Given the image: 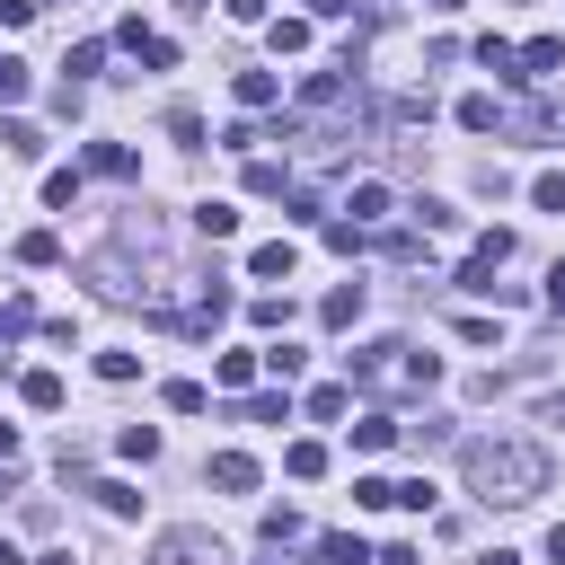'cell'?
<instances>
[{
    "instance_id": "9a60e30c",
    "label": "cell",
    "mask_w": 565,
    "mask_h": 565,
    "mask_svg": "<svg viewBox=\"0 0 565 565\" xmlns=\"http://www.w3.org/2000/svg\"><path fill=\"white\" fill-rule=\"evenodd\" d=\"M194 230H203V238H230V230H238V212H230L221 194H203V203H194Z\"/></svg>"
},
{
    "instance_id": "ffe728a7",
    "label": "cell",
    "mask_w": 565,
    "mask_h": 565,
    "mask_svg": "<svg viewBox=\"0 0 565 565\" xmlns=\"http://www.w3.org/2000/svg\"><path fill=\"white\" fill-rule=\"evenodd\" d=\"M18 265H62V238H53V230H26V238H18Z\"/></svg>"
},
{
    "instance_id": "5bb4252c",
    "label": "cell",
    "mask_w": 565,
    "mask_h": 565,
    "mask_svg": "<svg viewBox=\"0 0 565 565\" xmlns=\"http://www.w3.org/2000/svg\"><path fill=\"white\" fill-rule=\"evenodd\" d=\"M274 97H282V79H274V71H238V106H247V115H256V106H274Z\"/></svg>"
},
{
    "instance_id": "484cf974",
    "label": "cell",
    "mask_w": 565,
    "mask_h": 565,
    "mask_svg": "<svg viewBox=\"0 0 565 565\" xmlns=\"http://www.w3.org/2000/svg\"><path fill=\"white\" fill-rule=\"evenodd\" d=\"M62 71H71V79H97V71H106V44H97V35H88V44H71V62H62Z\"/></svg>"
},
{
    "instance_id": "ac0fdd59",
    "label": "cell",
    "mask_w": 565,
    "mask_h": 565,
    "mask_svg": "<svg viewBox=\"0 0 565 565\" xmlns=\"http://www.w3.org/2000/svg\"><path fill=\"white\" fill-rule=\"evenodd\" d=\"M282 468H291L300 486H309V477H327V441H291V450H282Z\"/></svg>"
},
{
    "instance_id": "b9f144b4",
    "label": "cell",
    "mask_w": 565,
    "mask_h": 565,
    "mask_svg": "<svg viewBox=\"0 0 565 565\" xmlns=\"http://www.w3.org/2000/svg\"><path fill=\"white\" fill-rule=\"evenodd\" d=\"M0 468H18V433L9 424H0Z\"/></svg>"
},
{
    "instance_id": "7c38bea8",
    "label": "cell",
    "mask_w": 565,
    "mask_h": 565,
    "mask_svg": "<svg viewBox=\"0 0 565 565\" xmlns=\"http://www.w3.org/2000/svg\"><path fill=\"white\" fill-rule=\"evenodd\" d=\"M18 397H26L35 415H53V406H62V371H26V380H18Z\"/></svg>"
},
{
    "instance_id": "bcb514c9",
    "label": "cell",
    "mask_w": 565,
    "mask_h": 565,
    "mask_svg": "<svg viewBox=\"0 0 565 565\" xmlns=\"http://www.w3.org/2000/svg\"><path fill=\"white\" fill-rule=\"evenodd\" d=\"M177 9H212V0H177Z\"/></svg>"
},
{
    "instance_id": "f546056e",
    "label": "cell",
    "mask_w": 565,
    "mask_h": 565,
    "mask_svg": "<svg viewBox=\"0 0 565 565\" xmlns=\"http://www.w3.org/2000/svg\"><path fill=\"white\" fill-rule=\"evenodd\" d=\"M300 362H309V353H300V344H282V335L265 344V371H274V380H300Z\"/></svg>"
},
{
    "instance_id": "7402d4cb",
    "label": "cell",
    "mask_w": 565,
    "mask_h": 565,
    "mask_svg": "<svg viewBox=\"0 0 565 565\" xmlns=\"http://www.w3.org/2000/svg\"><path fill=\"white\" fill-rule=\"evenodd\" d=\"M247 274H265V282H274V274H291V238H265V247L247 256Z\"/></svg>"
},
{
    "instance_id": "cb8c5ba5",
    "label": "cell",
    "mask_w": 565,
    "mask_h": 565,
    "mask_svg": "<svg viewBox=\"0 0 565 565\" xmlns=\"http://www.w3.org/2000/svg\"><path fill=\"white\" fill-rule=\"evenodd\" d=\"M115 450H124V459H141V468H150V459H159V433H150V424H124V433H115Z\"/></svg>"
},
{
    "instance_id": "9c48e42d",
    "label": "cell",
    "mask_w": 565,
    "mask_h": 565,
    "mask_svg": "<svg viewBox=\"0 0 565 565\" xmlns=\"http://www.w3.org/2000/svg\"><path fill=\"white\" fill-rule=\"evenodd\" d=\"M0 141H9V159H44V132L26 115H0Z\"/></svg>"
},
{
    "instance_id": "5b68a950",
    "label": "cell",
    "mask_w": 565,
    "mask_h": 565,
    "mask_svg": "<svg viewBox=\"0 0 565 565\" xmlns=\"http://www.w3.org/2000/svg\"><path fill=\"white\" fill-rule=\"evenodd\" d=\"M203 477H212L221 494H256V459H247V450H212V468H203Z\"/></svg>"
},
{
    "instance_id": "8992f818",
    "label": "cell",
    "mask_w": 565,
    "mask_h": 565,
    "mask_svg": "<svg viewBox=\"0 0 565 565\" xmlns=\"http://www.w3.org/2000/svg\"><path fill=\"white\" fill-rule=\"evenodd\" d=\"M503 124H512V115H503L486 88H468V97H459V132H503Z\"/></svg>"
},
{
    "instance_id": "8fae6325",
    "label": "cell",
    "mask_w": 565,
    "mask_h": 565,
    "mask_svg": "<svg viewBox=\"0 0 565 565\" xmlns=\"http://www.w3.org/2000/svg\"><path fill=\"white\" fill-rule=\"evenodd\" d=\"M318 318H327V327H353V318H362V282H335V291L318 300Z\"/></svg>"
},
{
    "instance_id": "44dd1931",
    "label": "cell",
    "mask_w": 565,
    "mask_h": 565,
    "mask_svg": "<svg viewBox=\"0 0 565 565\" xmlns=\"http://www.w3.org/2000/svg\"><path fill=\"white\" fill-rule=\"evenodd\" d=\"M380 256H388V265H424V238H415V230H380Z\"/></svg>"
},
{
    "instance_id": "60d3db41",
    "label": "cell",
    "mask_w": 565,
    "mask_h": 565,
    "mask_svg": "<svg viewBox=\"0 0 565 565\" xmlns=\"http://www.w3.org/2000/svg\"><path fill=\"white\" fill-rule=\"evenodd\" d=\"M539 424H565V388H556V397H539Z\"/></svg>"
},
{
    "instance_id": "f6af8a7d",
    "label": "cell",
    "mask_w": 565,
    "mask_h": 565,
    "mask_svg": "<svg viewBox=\"0 0 565 565\" xmlns=\"http://www.w3.org/2000/svg\"><path fill=\"white\" fill-rule=\"evenodd\" d=\"M0 565H26V556H18V547H9V539H0Z\"/></svg>"
},
{
    "instance_id": "8d00e7d4",
    "label": "cell",
    "mask_w": 565,
    "mask_h": 565,
    "mask_svg": "<svg viewBox=\"0 0 565 565\" xmlns=\"http://www.w3.org/2000/svg\"><path fill=\"white\" fill-rule=\"evenodd\" d=\"M530 203H539V212H565V177H556V168H547V177H539V185H530Z\"/></svg>"
},
{
    "instance_id": "e0dca14e",
    "label": "cell",
    "mask_w": 565,
    "mask_h": 565,
    "mask_svg": "<svg viewBox=\"0 0 565 565\" xmlns=\"http://www.w3.org/2000/svg\"><path fill=\"white\" fill-rule=\"evenodd\" d=\"M344 406H353V380H327V388H309V415H318V424H335Z\"/></svg>"
},
{
    "instance_id": "603a6c76",
    "label": "cell",
    "mask_w": 565,
    "mask_h": 565,
    "mask_svg": "<svg viewBox=\"0 0 565 565\" xmlns=\"http://www.w3.org/2000/svg\"><path fill=\"white\" fill-rule=\"evenodd\" d=\"M238 415H247V424H291V397H282V388H265V397H247Z\"/></svg>"
},
{
    "instance_id": "74e56055",
    "label": "cell",
    "mask_w": 565,
    "mask_h": 565,
    "mask_svg": "<svg viewBox=\"0 0 565 565\" xmlns=\"http://www.w3.org/2000/svg\"><path fill=\"white\" fill-rule=\"evenodd\" d=\"M26 97V62H0V106H18Z\"/></svg>"
},
{
    "instance_id": "7bdbcfd3",
    "label": "cell",
    "mask_w": 565,
    "mask_h": 565,
    "mask_svg": "<svg viewBox=\"0 0 565 565\" xmlns=\"http://www.w3.org/2000/svg\"><path fill=\"white\" fill-rule=\"evenodd\" d=\"M547 556H556V565H565V521H556V530H547Z\"/></svg>"
},
{
    "instance_id": "6da1fadb",
    "label": "cell",
    "mask_w": 565,
    "mask_h": 565,
    "mask_svg": "<svg viewBox=\"0 0 565 565\" xmlns=\"http://www.w3.org/2000/svg\"><path fill=\"white\" fill-rule=\"evenodd\" d=\"M459 477H468L477 503L521 512V503L547 494V450H539L530 433H468V441H459Z\"/></svg>"
},
{
    "instance_id": "ab89813d",
    "label": "cell",
    "mask_w": 565,
    "mask_h": 565,
    "mask_svg": "<svg viewBox=\"0 0 565 565\" xmlns=\"http://www.w3.org/2000/svg\"><path fill=\"white\" fill-rule=\"evenodd\" d=\"M547 309H556V318H565V265H556V274H547Z\"/></svg>"
},
{
    "instance_id": "d6a6232c",
    "label": "cell",
    "mask_w": 565,
    "mask_h": 565,
    "mask_svg": "<svg viewBox=\"0 0 565 565\" xmlns=\"http://www.w3.org/2000/svg\"><path fill=\"white\" fill-rule=\"evenodd\" d=\"M168 132H177V150H194V141H203V115H194V106H168Z\"/></svg>"
},
{
    "instance_id": "7dc6e473",
    "label": "cell",
    "mask_w": 565,
    "mask_h": 565,
    "mask_svg": "<svg viewBox=\"0 0 565 565\" xmlns=\"http://www.w3.org/2000/svg\"><path fill=\"white\" fill-rule=\"evenodd\" d=\"M424 9H459V0H424Z\"/></svg>"
},
{
    "instance_id": "4dcf8cb0",
    "label": "cell",
    "mask_w": 565,
    "mask_h": 565,
    "mask_svg": "<svg viewBox=\"0 0 565 565\" xmlns=\"http://www.w3.org/2000/svg\"><path fill=\"white\" fill-rule=\"evenodd\" d=\"M265 371V353H221V388H247Z\"/></svg>"
},
{
    "instance_id": "7a4b0ae2",
    "label": "cell",
    "mask_w": 565,
    "mask_h": 565,
    "mask_svg": "<svg viewBox=\"0 0 565 565\" xmlns=\"http://www.w3.org/2000/svg\"><path fill=\"white\" fill-rule=\"evenodd\" d=\"M344 371H353V388H433L441 380V353H415L406 335H380V344L344 353Z\"/></svg>"
},
{
    "instance_id": "d4e9b609",
    "label": "cell",
    "mask_w": 565,
    "mask_h": 565,
    "mask_svg": "<svg viewBox=\"0 0 565 565\" xmlns=\"http://www.w3.org/2000/svg\"><path fill=\"white\" fill-rule=\"evenodd\" d=\"M88 494H97V503H106V512H115V521H124V512H141V494H132V486H124V477H97V486H88Z\"/></svg>"
},
{
    "instance_id": "e575fe53",
    "label": "cell",
    "mask_w": 565,
    "mask_h": 565,
    "mask_svg": "<svg viewBox=\"0 0 565 565\" xmlns=\"http://www.w3.org/2000/svg\"><path fill=\"white\" fill-rule=\"evenodd\" d=\"M132 371H141V353H124V344H115V353H97V380H132Z\"/></svg>"
},
{
    "instance_id": "2e32d148",
    "label": "cell",
    "mask_w": 565,
    "mask_h": 565,
    "mask_svg": "<svg viewBox=\"0 0 565 565\" xmlns=\"http://www.w3.org/2000/svg\"><path fill=\"white\" fill-rule=\"evenodd\" d=\"M159 397H168V415H203V406H212V388H203V380H168Z\"/></svg>"
},
{
    "instance_id": "30bf717a",
    "label": "cell",
    "mask_w": 565,
    "mask_h": 565,
    "mask_svg": "<svg viewBox=\"0 0 565 565\" xmlns=\"http://www.w3.org/2000/svg\"><path fill=\"white\" fill-rule=\"evenodd\" d=\"M247 327L282 335V327H291V300H282V291H256V300H247Z\"/></svg>"
},
{
    "instance_id": "ba28073f",
    "label": "cell",
    "mask_w": 565,
    "mask_h": 565,
    "mask_svg": "<svg viewBox=\"0 0 565 565\" xmlns=\"http://www.w3.org/2000/svg\"><path fill=\"white\" fill-rule=\"evenodd\" d=\"M388 441H406V424H397V415H380V406H371V415H362V424H353V450H388Z\"/></svg>"
},
{
    "instance_id": "83f0119b",
    "label": "cell",
    "mask_w": 565,
    "mask_h": 565,
    "mask_svg": "<svg viewBox=\"0 0 565 565\" xmlns=\"http://www.w3.org/2000/svg\"><path fill=\"white\" fill-rule=\"evenodd\" d=\"M291 177H282V159H247V194H282Z\"/></svg>"
},
{
    "instance_id": "ee69618b",
    "label": "cell",
    "mask_w": 565,
    "mask_h": 565,
    "mask_svg": "<svg viewBox=\"0 0 565 565\" xmlns=\"http://www.w3.org/2000/svg\"><path fill=\"white\" fill-rule=\"evenodd\" d=\"M35 565H79V556H71V547H53V556H35Z\"/></svg>"
},
{
    "instance_id": "3957f363",
    "label": "cell",
    "mask_w": 565,
    "mask_h": 565,
    "mask_svg": "<svg viewBox=\"0 0 565 565\" xmlns=\"http://www.w3.org/2000/svg\"><path fill=\"white\" fill-rule=\"evenodd\" d=\"M150 565H230V556H221V539H203V530H159Z\"/></svg>"
},
{
    "instance_id": "836d02e7",
    "label": "cell",
    "mask_w": 565,
    "mask_h": 565,
    "mask_svg": "<svg viewBox=\"0 0 565 565\" xmlns=\"http://www.w3.org/2000/svg\"><path fill=\"white\" fill-rule=\"evenodd\" d=\"M274 53H309V18H282L274 26Z\"/></svg>"
},
{
    "instance_id": "277c9868",
    "label": "cell",
    "mask_w": 565,
    "mask_h": 565,
    "mask_svg": "<svg viewBox=\"0 0 565 565\" xmlns=\"http://www.w3.org/2000/svg\"><path fill=\"white\" fill-rule=\"evenodd\" d=\"M344 212H353V230H380V221H388L397 203H388V185H380V177H362V185L344 194Z\"/></svg>"
},
{
    "instance_id": "f35d334b",
    "label": "cell",
    "mask_w": 565,
    "mask_h": 565,
    "mask_svg": "<svg viewBox=\"0 0 565 565\" xmlns=\"http://www.w3.org/2000/svg\"><path fill=\"white\" fill-rule=\"evenodd\" d=\"M221 9H230L238 26H256V18H265V0H221Z\"/></svg>"
},
{
    "instance_id": "4316f807",
    "label": "cell",
    "mask_w": 565,
    "mask_h": 565,
    "mask_svg": "<svg viewBox=\"0 0 565 565\" xmlns=\"http://www.w3.org/2000/svg\"><path fill=\"white\" fill-rule=\"evenodd\" d=\"M88 168H97V177H132V150H124V141H97Z\"/></svg>"
},
{
    "instance_id": "4fadbf2b",
    "label": "cell",
    "mask_w": 565,
    "mask_h": 565,
    "mask_svg": "<svg viewBox=\"0 0 565 565\" xmlns=\"http://www.w3.org/2000/svg\"><path fill=\"white\" fill-rule=\"evenodd\" d=\"M477 62H486V71H494V79H521V53H512V44H503V35H477Z\"/></svg>"
},
{
    "instance_id": "52a82bcc",
    "label": "cell",
    "mask_w": 565,
    "mask_h": 565,
    "mask_svg": "<svg viewBox=\"0 0 565 565\" xmlns=\"http://www.w3.org/2000/svg\"><path fill=\"white\" fill-rule=\"evenodd\" d=\"M547 71H565V44L556 35H530L521 44V79H547Z\"/></svg>"
},
{
    "instance_id": "d590c367",
    "label": "cell",
    "mask_w": 565,
    "mask_h": 565,
    "mask_svg": "<svg viewBox=\"0 0 565 565\" xmlns=\"http://www.w3.org/2000/svg\"><path fill=\"white\" fill-rule=\"evenodd\" d=\"M300 539V512H265V547H291Z\"/></svg>"
},
{
    "instance_id": "f1b7e54d",
    "label": "cell",
    "mask_w": 565,
    "mask_h": 565,
    "mask_svg": "<svg viewBox=\"0 0 565 565\" xmlns=\"http://www.w3.org/2000/svg\"><path fill=\"white\" fill-rule=\"evenodd\" d=\"M44 203L71 212V203H79V168H53V177H44Z\"/></svg>"
},
{
    "instance_id": "1f68e13d",
    "label": "cell",
    "mask_w": 565,
    "mask_h": 565,
    "mask_svg": "<svg viewBox=\"0 0 565 565\" xmlns=\"http://www.w3.org/2000/svg\"><path fill=\"white\" fill-rule=\"evenodd\" d=\"M353 503H362V512H388L397 486H388V477H353Z\"/></svg>"
},
{
    "instance_id": "d6986e66",
    "label": "cell",
    "mask_w": 565,
    "mask_h": 565,
    "mask_svg": "<svg viewBox=\"0 0 565 565\" xmlns=\"http://www.w3.org/2000/svg\"><path fill=\"white\" fill-rule=\"evenodd\" d=\"M318 556H327V565H371V547H362L353 530H327V539H318Z\"/></svg>"
}]
</instances>
